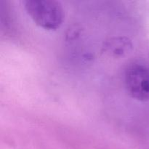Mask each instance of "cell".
Masks as SVG:
<instances>
[{
    "mask_svg": "<svg viewBox=\"0 0 149 149\" xmlns=\"http://www.w3.org/2000/svg\"><path fill=\"white\" fill-rule=\"evenodd\" d=\"M24 7L37 26L47 30L59 28L64 19V10L59 1L53 0H26Z\"/></svg>",
    "mask_w": 149,
    "mask_h": 149,
    "instance_id": "1",
    "label": "cell"
},
{
    "mask_svg": "<svg viewBox=\"0 0 149 149\" xmlns=\"http://www.w3.org/2000/svg\"><path fill=\"white\" fill-rule=\"evenodd\" d=\"M125 84L131 97L140 101H148V67L140 63L130 65L125 70Z\"/></svg>",
    "mask_w": 149,
    "mask_h": 149,
    "instance_id": "2",
    "label": "cell"
},
{
    "mask_svg": "<svg viewBox=\"0 0 149 149\" xmlns=\"http://www.w3.org/2000/svg\"><path fill=\"white\" fill-rule=\"evenodd\" d=\"M104 49L111 56L119 58L130 53L132 49V44L127 37H114L106 42Z\"/></svg>",
    "mask_w": 149,
    "mask_h": 149,
    "instance_id": "3",
    "label": "cell"
}]
</instances>
